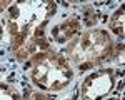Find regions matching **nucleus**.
Returning a JSON list of instances; mask_svg holds the SVG:
<instances>
[{
    "label": "nucleus",
    "instance_id": "1",
    "mask_svg": "<svg viewBox=\"0 0 125 100\" xmlns=\"http://www.w3.org/2000/svg\"><path fill=\"white\" fill-rule=\"evenodd\" d=\"M53 2H17L9 7V25L13 55L19 62L30 60L40 52L50 50L45 39L48 19L55 13Z\"/></svg>",
    "mask_w": 125,
    "mask_h": 100
},
{
    "label": "nucleus",
    "instance_id": "2",
    "mask_svg": "<svg viewBox=\"0 0 125 100\" xmlns=\"http://www.w3.org/2000/svg\"><path fill=\"white\" fill-rule=\"evenodd\" d=\"M117 52L118 45L114 43L110 33L104 29H94L78 35L68 43L65 59L77 63L80 70H87L115 59Z\"/></svg>",
    "mask_w": 125,
    "mask_h": 100
},
{
    "label": "nucleus",
    "instance_id": "3",
    "mask_svg": "<svg viewBox=\"0 0 125 100\" xmlns=\"http://www.w3.org/2000/svg\"><path fill=\"white\" fill-rule=\"evenodd\" d=\"M25 67L30 69L32 82L47 92H60L73 79V70L65 55L55 53L52 50L33 55Z\"/></svg>",
    "mask_w": 125,
    "mask_h": 100
},
{
    "label": "nucleus",
    "instance_id": "4",
    "mask_svg": "<svg viewBox=\"0 0 125 100\" xmlns=\"http://www.w3.org/2000/svg\"><path fill=\"white\" fill-rule=\"evenodd\" d=\"M115 85V73L112 69H102L90 73L82 87H80V99L82 100H105V97L114 90Z\"/></svg>",
    "mask_w": 125,
    "mask_h": 100
},
{
    "label": "nucleus",
    "instance_id": "5",
    "mask_svg": "<svg viewBox=\"0 0 125 100\" xmlns=\"http://www.w3.org/2000/svg\"><path fill=\"white\" fill-rule=\"evenodd\" d=\"M80 32V22L75 19L70 20H63L57 23L53 29H52V40L57 42V43H67V42H72Z\"/></svg>",
    "mask_w": 125,
    "mask_h": 100
},
{
    "label": "nucleus",
    "instance_id": "6",
    "mask_svg": "<svg viewBox=\"0 0 125 100\" xmlns=\"http://www.w3.org/2000/svg\"><path fill=\"white\" fill-rule=\"evenodd\" d=\"M124 23H125L124 22V7H120V9L112 15V19L108 22V29L112 30L115 35H118V37L122 39V37H124V32H125Z\"/></svg>",
    "mask_w": 125,
    "mask_h": 100
},
{
    "label": "nucleus",
    "instance_id": "7",
    "mask_svg": "<svg viewBox=\"0 0 125 100\" xmlns=\"http://www.w3.org/2000/svg\"><path fill=\"white\" fill-rule=\"evenodd\" d=\"M0 100H23V99L12 85L0 82Z\"/></svg>",
    "mask_w": 125,
    "mask_h": 100
},
{
    "label": "nucleus",
    "instance_id": "8",
    "mask_svg": "<svg viewBox=\"0 0 125 100\" xmlns=\"http://www.w3.org/2000/svg\"><path fill=\"white\" fill-rule=\"evenodd\" d=\"M25 100H55V99H53V97H50V95H47V93L30 90V92L25 93Z\"/></svg>",
    "mask_w": 125,
    "mask_h": 100
},
{
    "label": "nucleus",
    "instance_id": "9",
    "mask_svg": "<svg viewBox=\"0 0 125 100\" xmlns=\"http://www.w3.org/2000/svg\"><path fill=\"white\" fill-rule=\"evenodd\" d=\"M85 12H87V13H92V15H95L94 9H85ZM95 19H97V17H85V25H88V27H90V25H94V23L97 22Z\"/></svg>",
    "mask_w": 125,
    "mask_h": 100
},
{
    "label": "nucleus",
    "instance_id": "10",
    "mask_svg": "<svg viewBox=\"0 0 125 100\" xmlns=\"http://www.w3.org/2000/svg\"><path fill=\"white\" fill-rule=\"evenodd\" d=\"M10 7V2H0V12H3L5 9Z\"/></svg>",
    "mask_w": 125,
    "mask_h": 100
},
{
    "label": "nucleus",
    "instance_id": "11",
    "mask_svg": "<svg viewBox=\"0 0 125 100\" xmlns=\"http://www.w3.org/2000/svg\"><path fill=\"white\" fill-rule=\"evenodd\" d=\"M2 33H3V29H2V23H0V39H2Z\"/></svg>",
    "mask_w": 125,
    "mask_h": 100
},
{
    "label": "nucleus",
    "instance_id": "12",
    "mask_svg": "<svg viewBox=\"0 0 125 100\" xmlns=\"http://www.w3.org/2000/svg\"><path fill=\"white\" fill-rule=\"evenodd\" d=\"M108 100H118V99H108Z\"/></svg>",
    "mask_w": 125,
    "mask_h": 100
}]
</instances>
